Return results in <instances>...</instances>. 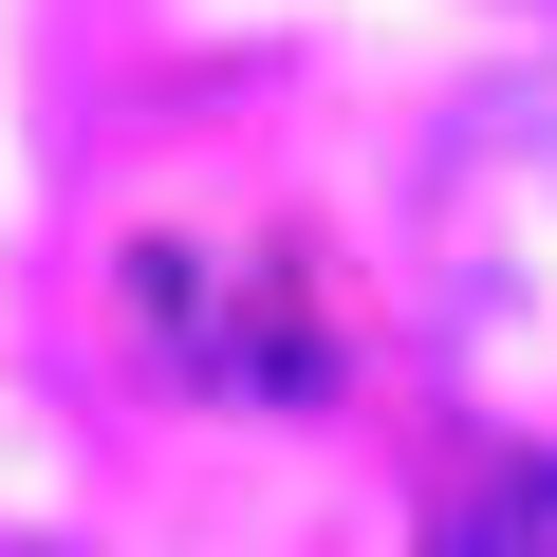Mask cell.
Wrapping results in <instances>:
<instances>
[{"instance_id":"obj_1","label":"cell","mask_w":557,"mask_h":557,"mask_svg":"<svg viewBox=\"0 0 557 557\" xmlns=\"http://www.w3.org/2000/svg\"><path fill=\"white\" fill-rule=\"evenodd\" d=\"M446 242H465V317H539L557 335V94H502L465 131Z\"/></svg>"},{"instance_id":"obj_2","label":"cell","mask_w":557,"mask_h":557,"mask_svg":"<svg viewBox=\"0 0 557 557\" xmlns=\"http://www.w3.org/2000/svg\"><path fill=\"white\" fill-rule=\"evenodd\" d=\"M465 557H557V483H520V502H502V520H483Z\"/></svg>"}]
</instances>
